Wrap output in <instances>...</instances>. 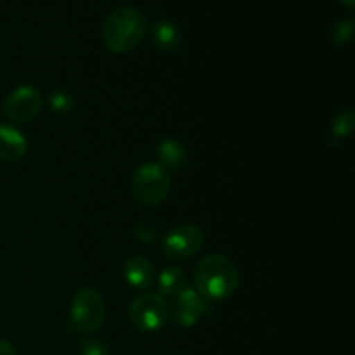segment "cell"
<instances>
[{
    "label": "cell",
    "instance_id": "6da1fadb",
    "mask_svg": "<svg viewBox=\"0 0 355 355\" xmlns=\"http://www.w3.org/2000/svg\"><path fill=\"white\" fill-rule=\"evenodd\" d=\"M196 291L207 302L229 298L239 284V274L234 263L224 255H207L194 267Z\"/></svg>",
    "mask_w": 355,
    "mask_h": 355
},
{
    "label": "cell",
    "instance_id": "7a4b0ae2",
    "mask_svg": "<svg viewBox=\"0 0 355 355\" xmlns=\"http://www.w3.org/2000/svg\"><path fill=\"white\" fill-rule=\"evenodd\" d=\"M144 14L134 7H118L103 24V42L114 54H125L130 52L141 44L146 35Z\"/></svg>",
    "mask_w": 355,
    "mask_h": 355
},
{
    "label": "cell",
    "instance_id": "3957f363",
    "mask_svg": "<svg viewBox=\"0 0 355 355\" xmlns=\"http://www.w3.org/2000/svg\"><path fill=\"white\" fill-rule=\"evenodd\" d=\"M170 191V175L158 163H146L132 177V196L141 207L153 208L162 203Z\"/></svg>",
    "mask_w": 355,
    "mask_h": 355
},
{
    "label": "cell",
    "instance_id": "277c9868",
    "mask_svg": "<svg viewBox=\"0 0 355 355\" xmlns=\"http://www.w3.org/2000/svg\"><path fill=\"white\" fill-rule=\"evenodd\" d=\"M106 315L104 298L94 288H82L71 302V324L76 331L90 333L101 328Z\"/></svg>",
    "mask_w": 355,
    "mask_h": 355
},
{
    "label": "cell",
    "instance_id": "5b68a950",
    "mask_svg": "<svg viewBox=\"0 0 355 355\" xmlns=\"http://www.w3.org/2000/svg\"><path fill=\"white\" fill-rule=\"evenodd\" d=\"M170 309L158 293H144L130 305V321L139 331H156L168 321Z\"/></svg>",
    "mask_w": 355,
    "mask_h": 355
},
{
    "label": "cell",
    "instance_id": "8992f818",
    "mask_svg": "<svg viewBox=\"0 0 355 355\" xmlns=\"http://www.w3.org/2000/svg\"><path fill=\"white\" fill-rule=\"evenodd\" d=\"M203 239V232L196 225H179L163 238V253L172 262H182L200 252Z\"/></svg>",
    "mask_w": 355,
    "mask_h": 355
},
{
    "label": "cell",
    "instance_id": "52a82bcc",
    "mask_svg": "<svg viewBox=\"0 0 355 355\" xmlns=\"http://www.w3.org/2000/svg\"><path fill=\"white\" fill-rule=\"evenodd\" d=\"M42 94L33 87H19L12 90L3 101V113L10 121L24 123L30 121L40 113L42 110Z\"/></svg>",
    "mask_w": 355,
    "mask_h": 355
},
{
    "label": "cell",
    "instance_id": "ba28073f",
    "mask_svg": "<svg viewBox=\"0 0 355 355\" xmlns=\"http://www.w3.org/2000/svg\"><path fill=\"white\" fill-rule=\"evenodd\" d=\"M207 312V300L193 288H186L177 297V305L173 309V321L182 328H191L196 324Z\"/></svg>",
    "mask_w": 355,
    "mask_h": 355
},
{
    "label": "cell",
    "instance_id": "9c48e42d",
    "mask_svg": "<svg viewBox=\"0 0 355 355\" xmlns=\"http://www.w3.org/2000/svg\"><path fill=\"white\" fill-rule=\"evenodd\" d=\"M123 276L130 286L137 288V290H148L155 283L156 274L155 267L148 259L134 255L123 263Z\"/></svg>",
    "mask_w": 355,
    "mask_h": 355
},
{
    "label": "cell",
    "instance_id": "30bf717a",
    "mask_svg": "<svg viewBox=\"0 0 355 355\" xmlns=\"http://www.w3.org/2000/svg\"><path fill=\"white\" fill-rule=\"evenodd\" d=\"M26 139L14 127L0 123V159L2 162H17L26 153Z\"/></svg>",
    "mask_w": 355,
    "mask_h": 355
},
{
    "label": "cell",
    "instance_id": "8fae6325",
    "mask_svg": "<svg viewBox=\"0 0 355 355\" xmlns=\"http://www.w3.org/2000/svg\"><path fill=\"white\" fill-rule=\"evenodd\" d=\"M153 44L165 54L177 51L180 45V33L175 24L166 19L156 21L153 26Z\"/></svg>",
    "mask_w": 355,
    "mask_h": 355
},
{
    "label": "cell",
    "instance_id": "7c38bea8",
    "mask_svg": "<svg viewBox=\"0 0 355 355\" xmlns=\"http://www.w3.org/2000/svg\"><path fill=\"white\" fill-rule=\"evenodd\" d=\"M158 286L163 295L168 297H179L184 290L187 288L186 274L179 267H166L158 277Z\"/></svg>",
    "mask_w": 355,
    "mask_h": 355
},
{
    "label": "cell",
    "instance_id": "4fadbf2b",
    "mask_svg": "<svg viewBox=\"0 0 355 355\" xmlns=\"http://www.w3.org/2000/svg\"><path fill=\"white\" fill-rule=\"evenodd\" d=\"M158 159L163 168H180L186 162V149L177 141H163L158 146Z\"/></svg>",
    "mask_w": 355,
    "mask_h": 355
},
{
    "label": "cell",
    "instance_id": "5bb4252c",
    "mask_svg": "<svg viewBox=\"0 0 355 355\" xmlns=\"http://www.w3.org/2000/svg\"><path fill=\"white\" fill-rule=\"evenodd\" d=\"M354 123H355V114L352 107L349 106L345 107V110L340 111V113L336 114L335 120H333V125H331L333 135H335L336 139L349 137V135L354 132Z\"/></svg>",
    "mask_w": 355,
    "mask_h": 355
},
{
    "label": "cell",
    "instance_id": "9a60e30c",
    "mask_svg": "<svg viewBox=\"0 0 355 355\" xmlns=\"http://www.w3.org/2000/svg\"><path fill=\"white\" fill-rule=\"evenodd\" d=\"M354 37V21L352 19H338L331 26V40L333 44L343 47L350 44Z\"/></svg>",
    "mask_w": 355,
    "mask_h": 355
},
{
    "label": "cell",
    "instance_id": "2e32d148",
    "mask_svg": "<svg viewBox=\"0 0 355 355\" xmlns=\"http://www.w3.org/2000/svg\"><path fill=\"white\" fill-rule=\"evenodd\" d=\"M82 355H110V347L106 342L99 338L83 340Z\"/></svg>",
    "mask_w": 355,
    "mask_h": 355
},
{
    "label": "cell",
    "instance_id": "e0dca14e",
    "mask_svg": "<svg viewBox=\"0 0 355 355\" xmlns=\"http://www.w3.org/2000/svg\"><path fill=\"white\" fill-rule=\"evenodd\" d=\"M137 239H141L142 243H151L158 238V232H156V227L149 222H139L134 229Z\"/></svg>",
    "mask_w": 355,
    "mask_h": 355
},
{
    "label": "cell",
    "instance_id": "ac0fdd59",
    "mask_svg": "<svg viewBox=\"0 0 355 355\" xmlns=\"http://www.w3.org/2000/svg\"><path fill=\"white\" fill-rule=\"evenodd\" d=\"M51 106L52 110L58 111V113H66V111L71 110L73 106L71 96L66 92H55L51 99Z\"/></svg>",
    "mask_w": 355,
    "mask_h": 355
},
{
    "label": "cell",
    "instance_id": "d6986e66",
    "mask_svg": "<svg viewBox=\"0 0 355 355\" xmlns=\"http://www.w3.org/2000/svg\"><path fill=\"white\" fill-rule=\"evenodd\" d=\"M0 355H16L12 343L6 342V340H0Z\"/></svg>",
    "mask_w": 355,
    "mask_h": 355
},
{
    "label": "cell",
    "instance_id": "ffe728a7",
    "mask_svg": "<svg viewBox=\"0 0 355 355\" xmlns=\"http://www.w3.org/2000/svg\"><path fill=\"white\" fill-rule=\"evenodd\" d=\"M340 2H342L343 6L347 7V9H350V10L354 9V3H355V0H340Z\"/></svg>",
    "mask_w": 355,
    "mask_h": 355
}]
</instances>
